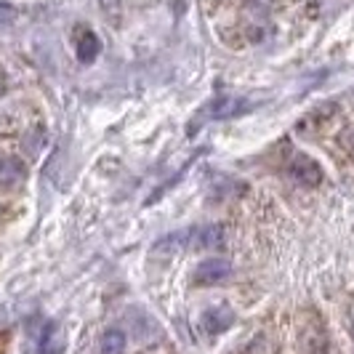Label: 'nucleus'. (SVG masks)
<instances>
[{
	"label": "nucleus",
	"mask_w": 354,
	"mask_h": 354,
	"mask_svg": "<svg viewBox=\"0 0 354 354\" xmlns=\"http://www.w3.org/2000/svg\"><path fill=\"white\" fill-rule=\"evenodd\" d=\"M232 325H234V312H232L230 306H211L203 315V328L208 333H213V336L227 333V328H232Z\"/></svg>",
	"instance_id": "39448f33"
},
{
	"label": "nucleus",
	"mask_w": 354,
	"mask_h": 354,
	"mask_svg": "<svg viewBox=\"0 0 354 354\" xmlns=\"http://www.w3.org/2000/svg\"><path fill=\"white\" fill-rule=\"evenodd\" d=\"M14 19H17V8H14L11 3L0 0V24H11Z\"/></svg>",
	"instance_id": "9b49d317"
},
{
	"label": "nucleus",
	"mask_w": 354,
	"mask_h": 354,
	"mask_svg": "<svg viewBox=\"0 0 354 354\" xmlns=\"http://www.w3.org/2000/svg\"><path fill=\"white\" fill-rule=\"evenodd\" d=\"M27 178V168L24 162L17 158H3L0 160V184L3 187H17Z\"/></svg>",
	"instance_id": "0eeeda50"
},
{
	"label": "nucleus",
	"mask_w": 354,
	"mask_h": 354,
	"mask_svg": "<svg viewBox=\"0 0 354 354\" xmlns=\"http://www.w3.org/2000/svg\"><path fill=\"white\" fill-rule=\"evenodd\" d=\"M224 277H230V261H224V259H205L203 264H197L195 274H192L197 285L221 283Z\"/></svg>",
	"instance_id": "20e7f679"
},
{
	"label": "nucleus",
	"mask_w": 354,
	"mask_h": 354,
	"mask_svg": "<svg viewBox=\"0 0 354 354\" xmlns=\"http://www.w3.org/2000/svg\"><path fill=\"white\" fill-rule=\"evenodd\" d=\"M59 338V325L56 322H46V328H43V333H40V341H37V346H40V352L43 354H59L62 352V341H56Z\"/></svg>",
	"instance_id": "6e6552de"
},
{
	"label": "nucleus",
	"mask_w": 354,
	"mask_h": 354,
	"mask_svg": "<svg viewBox=\"0 0 354 354\" xmlns=\"http://www.w3.org/2000/svg\"><path fill=\"white\" fill-rule=\"evenodd\" d=\"M3 91H6V75L0 72V93H3Z\"/></svg>",
	"instance_id": "f8f14e48"
},
{
	"label": "nucleus",
	"mask_w": 354,
	"mask_h": 354,
	"mask_svg": "<svg viewBox=\"0 0 354 354\" xmlns=\"http://www.w3.org/2000/svg\"><path fill=\"white\" fill-rule=\"evenodd\" d=\"M224 243H227V232L221 224H205V227H192L184 232V248L189 250H216Z\"/></svg>",
	"instance_id": "f03ea898"
},
{
	"label": "nucleus",
	"mask_w": 354,
	"mask_h": 354,
	"mask_svg": "<svg viewBox=\"0 0 354 354\" xmlns=\"http://www.w3.org/2000/svg\"><path fill=\"white\" fill-rule=\"evenodd\" d=\"M253 104L248 99H240V96H218V99H211L208 104L203 106L195 115V123H192V131L203 123H213V120H232V118H240L250 112Z\"/></svg>",
	"instance_id": "f257e3e1"
},
{
	"label": "nucleus",
	"mask_w": 354,
	"mask_h": 354,
	"mask_svg": "<svg viewBox=\"0 0 354 354\" xmlns=\"http://www.w3.org/2000/svg\"><path fill=\"white\" fill-rule=\"evenodd\" d=\"M102 354H123L125 349V333L123 330H106L102 336Z\"/></svg>",
	"instance_id": "1a4fd4ad"
},
{
	"label": "nucleus",
	"mask_w": 354,
	"mask_h": 354,
	"mask_svg": "<svg viewBox=\"0 0 354 354\" xmlns=\"http://www.w3.org/2000/svg\"><path fill=\"white\" fill-rule=\"evenodd\" d=\"M99 51H102V40L93 35L91 30H83L80 35L75 37V53H77V59L83 64H91L99 56Z\"/></svg>",
	"instance_id": "423d86ee"
},
{
	"label": "nucleus",
	"mask_w": 354,
	"mask_h": 354,
	"mask_svg": "<svg viewBox=\"0 0 354 354\" xmlns=\"http://www.w3.org/2000/svg\"><path fill=\"white\" fill-rule=\"evenodd\" d=\"M99 3V8L104 11V17L109 21H118L120 19V0H96Z\"/></svg>",
	"instance_id": "9d476101"
},
{
	"label": "nucleus",
	"mask_w": 354,
	"mask_h": 354,
	"mask_svg": "<svg viewBox=\"0 0 354 354\" xmlns=\"http://www.w3.org/2000/svg\"><path fill=\"white\" fill-rule=\"evenodd\" d=\"M288 174H290L293 181H299V184H304V187H315V184H319L322 176H325L317 160L306 158V155H296V158L290 160Z\"/></svg>",
	"instance_id": "7ed1b4c3"
}]
</instances>
